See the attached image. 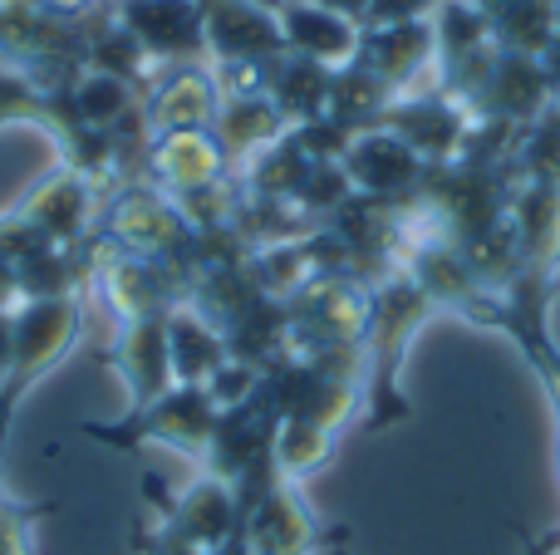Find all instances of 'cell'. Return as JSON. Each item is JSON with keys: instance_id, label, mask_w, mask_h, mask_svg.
I'll return each instance as SVG.
<instances>
[{"instance_id": "obj_1", "label": "cell", "mask_w": 560, "mask_h": 555, "mask_svg": "<svg viewBox=\"0 0 560 555\" xmlns=\"http://www.w3.org/2000/svg\"><path fill=\"white\" fill-rule=\"evenodd\" d=\"M79 334H84V300L79 295H45V300L15 305V315H10V369L0 379V458H5V438L20 403L74 350Z\"/></svg>"}, {"instance_id": "obj_2", "label": "cell", "mask_w": 560, "mask_h": 555, "mask_svg": "<svg viewBox=\"0 0 560 555\" xmlns=\"http://www.w3.org/2000/svg\"><path fill=\"white\" fill-rule=\"evenodd\" d=\"M217 418H222V409L212 403V393L173 383V389H167L163 399H153L148 409H128L124 423H84L79 433L104 442V448H124V452H138V448H148V442H163V448L202 462L207 448H212Z\"/></svg>"}, {"instance_id": "obj_3", "label": "cell", "mask_w": 560, "mask_h": 555, "mask_svg": "<svg viewBox=\"0 0 560 555\" xmlns=\"http://www.w3.org/2000/svg\"><path fill=\"white\" fill-rule=\"evenodd\" d=\"M242 541L252 555H315L325 546H339L345 531H319V521L310 517L305 497H300V482L276 477L266 487V497L246 511L242 521Z\"/></svg>"}, {"instance_id": "obj_4", "label": "cell", "mask_w": 560, "mask_h": 555, "mask_svg": "<svg viewBox=\"0 0 560 555\" xmlns=\"http://www.w3.org/2000/svg\"><path fill=\"white\" fill-rule=\"evenodd\" d=\"M222 94H217V79L207 64L183 59V64H163V74L148 79L143 94V118L158 133H183V128H212Z\"/></svg>"}, {"instance_id": "obj_5", "label": "cell", "mask_w": 560, "mask_h": 555, "mask_svg": "<svg viewBox=\"0 0 560 555\" xmlns=\"http://www.w3.org/2000/svg\"><path fill=\"white\" fill-rule=\"evenodd\" d=\"M118 25L163 64H183L207 49L202 0H124Z\"/></svg>"}, {"instance_id": "obj_6", "label": "cell", "mask_w": 560, "mask_h": 555, "mask_svg": "<svg viewBox=\"0 0 560 555\" xmlns=\"http://www.w3.org/2000/svg\"><path fill=\"white\" fill-rule=\"evenodd\" d=\"M345 177L354 182V197H398V192H413L423 182L428 163L404 143L398 133H388L384 123L364 128V133L349 138L345 157H339Z\"/></svg>"}, {"instance_id": "obj_7", "label": "cell", "mask_w": 560, "mask_h": 555, "mask_svg": "<svg viewBox=\"0 0 560 555\" xmlns=\"http://www.w3.org/2000/svg\"><path fill=\"white\" fill-rule=\"evenodd\" d=\"M163 527H173L183 541H192L197 551H222L226 541L242 536V511H236V492L232 482L212 477V472H202V477L192 482V487L177 492V501L167 507V517H158Z\"/></svg>"}, {"instance_id": "obj_8", "label": "cell", "mask_w": 560, "mask_h": 555, "mask_svg": "<svg viewBox=\"0 0 560 555\" xmlns=\"http://www.w3.org/2000/svg\"><path fill=\"white\" fill-rule=\"evenodd\" d=\"M226 147L212 128H183V133H158L153 138V177L158 192H202V187H217L226 177Z\"/></svg>"}, {"instance_id": "obj_9", "label": "cell", "mask_w": 560, "mask_h": 555, "mask_svg": "<svg viewBox=\"0 0 560 555\" xmlns=\"http://www.w3.org/2000/svg\"><path fill=\"white\" fill-rule=\"evenodd\" d=\"M108 364L118 369V379L133 393V409H148L153 399H163L173 389V364H167V315L153 320H133L118 330Z\"/></svg>"}, {"instance_id": "obj_10", "label": "cell", "mask_w": 560, "mask_h": 555, "mask_svg": "<svg viewBox=\"0 0 560 555\" xmlns=\"http://www.w3.org/2000/svg\"><path fill=\"white\" fill-rule=\"evenodd\" d=\"M280 35H285L290 49H300L305 59H315V64H325V69H349L359 59V45H364L354 20L319 5V0H295V5H285Z\"/></svg>"}, {"instance_id": "obj_11", "label": "cell", "mask_w": 560, "mask_h": 555, "mask_svg": "<svg viewBox=\"0 0 560 555\" xmlns=\"http://www.w3.org/2000/svg\"><path fill=\"white\" fill-rule=\"evenodd\" d=\"M167 364H173V383L207 389L232 364V350L207 315H197L192 305H173L167 310Z\"/></svg>"}, {"instance_id": "obj_12", "label": "cell", "mask_w": 560, "mask_h": 555, "mask_svg": "<svg viewBox=\"0 0 560 555\" xmlns=\"http://www.w3.org/2000/svg\"><path fill=\"white\" fill-rule=\"evenodd\" d=\"M207 15V49L217 59H266L285 49L280 15H266L252 0H212Z\"/></svg>"}, {"instance_id": "obj_13", "label": "cell", "mask_w": 560, "mask_h": 555, "mask_svg": "<svg viewBox=\"0 0 560 555\" xmlns=\"http://www.w3.org/2000/svg\"><path fill=\"white\" fill-rule=\"evenodd\" d=\"M108 232H114L118 246H128L133 256H158V251H173L177 241L187 236V222L163 192H124L114 202V216H108Z\"/></svg>"}, {"instance_id": "obj_14", "label": "cell", "mask_w": 560, "mask_h": 555, "mask_svg": "<svg viewBox=\"0 0 560 555\" xmlns=\"http://www.w3.org/2000/svg\"><path fill=\"white\" fill-rule=\"evenodd\" d=\"M285 128L290 123L280 118V108L266 94L222 98V108H217V118H212V133L222 138V147L236 153V157H256L261 147H271Z\"/></svg>"}, {"instance_id": "obj_15", "label": "cell", "mask_w": 560, "mask_h": 555, "mask_svg": "<svg viewBox=\"0 0 560 555\" xmlns=\"http://www.w3.org/2000/svg\"><path fill=\"white\" fill-rule=\"evenodd\" d=\"M329 88H335V69L315 64V59H280L271 69V104L280 108L290 128L310 123L329 108Z\"/></svg>"}, {"instance_id": "obj_16", "label": "cell", "mask_w": 560, "mask_h": 555, "mask_svg": "<svg viewBox=\"0 0 560 555\" xmlns=\"http://www.w3.org/2000/svg\"><path fill=\"white\" fill-rule=\"evenodd\" d=\"M20 222L45 232L49 241H74L89 222V182L79 173H65L59 182L39 187V192L20 206Z\"/></svg>"}, {"instance_id": "obj_17", "label": "cell", "mask_w": 560, "mask_h": 555, "mask_svg": "<svg viewBox=\"0 0 560 555\" xmlns=\"http://www.w3.org/2000/svg\"><path fill=\"white\" fill-rule=\"evenodd\" d=\"M335 442L339 433L329 428H315V423H300V418H280L276 428V468L285 482H305L335 458Z\"/></svg>"}, {"instance_id": "obj_18", "label": "cell", "mask_w": 560, "mask_h": 555, "mask_svg": "<svg viewBox=\"0 0 560 555\" xmlns=\"http://www.w3.org/2000/svg\"><path fill=\"white\" fill-rule=\"evenodd\" d=\"M49 507H20V501L0 497V555H30V531Z\"/></svg>"}, {"instance_id": "obj_19", "label": "cell", "mask_w": 560, "mask_h": 555, "mask_svg": "<svg viewBox=\"0 0 560 555\" xmlns=\"http://www.w3.org/2000/svg\"><path fill=\"white\" fill-rule=\"evenodd\" d=\"M438 0H369V15L374 25H408V20H423Z\"/></svg>"}, {"instance_id": "obj_20", "label": "cell", "mask_w": 560, "mask_h": 555, "mask_svg": "<svg viewBox=\"0 0 560 555\" xmlns=\"http://www.w3.org/2000/svg\"><path fill=\"white\" fill-rule=\"evenodd\" d=\"M532 359L541 364L546 389H551V399H556V409H560V354H556V350H541V354H532Z\"/></svg>"}, {"instance_id": "obj_21", "label": "cell", "mask_w": 560, "mask_h": 555, "mask_svg": "<svg viewBox=\"0 0 560 555\" xmlns=\"http://www.w3.org/2000/svg\"><path fill=\"white\" fill-rule=\"evenodd\" d=\"M25 5L35 10V15H59V20H65V15H79L89 0H25Z\"/></svg>"}, {"instance_id": "obj_22", "label": "cell", "mask_w": 560, "mask_h": 555, "mask_svg": "<svg viewBox=\"0 0 560 555\" xmlns=\"http://www.w3.org/2000/svg\"><path fill=\"white\" fill-rule=\"evenodd\" d=\"M10 315L15 310L0 315V379H5V369H10Z\"/></svg>"}]
</instances>
